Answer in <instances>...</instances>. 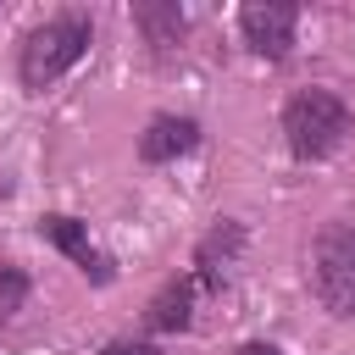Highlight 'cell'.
I'll return each instance as SVG.
<instances>
[{
	"label": "cell",
	"instance_id": "9",
	"mask_svg": "<svg viewBox=\"0 0 355 355\" xmlns=\"http://www.w3.org/2000/svg\"><path fill=\"white\" fill-rule=\"evenodd\" d=\"M194 300H200V277H194V272H183V277H172V283L150 300L144 322H150L155 333H183V327L194 322Z\"/></svg>",
	"mask_w": 355,
	"mask_h": 355
},
{
	"label": "cell",
	"instance_id": "8",
	"mask_svg": "<svg viewBox=\"0 0 355 355\" xmlns=\"http://www.w3.org/2000/svg\"><path fill=\"white\" fill-rule=\"evenodd\" d=\"M133 28L144 33V44L172 50V44L189 39V6H178V0H133Z\"/></svg>",
	"mask_w": 355,
	"mask_h": 355
},
{
	"label": "cell",
	"instance_id": "6",
	"mask_svg": "<svg viewBox=\"0 0 355 355\" xmlns=\"http://www.w3.org/2000/svg\"><path fill=\"white\" fill-rule=\"evenodd\" d=\"M194 144H200V122H194V116H172V111H161V116H150L144 133H139V161L166 166V161L189 155Z\"/></svg>",
	"mask_w": 355,
	"mask_h": 355
},
{
	"label": "cell",
	"instance_id": "12",
	"mask_svg": "<svg viewBox=\"0 0 355 355\" xmlns=\"http://www.w3.org/2000/svg\"><path fill=\"white\" fill-rule=\"evenodd\" d=\"M239 355H283V349H277V344H261V338H255V344H239Z\"/></svg>",
	"mask_w": 355,
	"mask_h": 355
},
{
	"label": "cell",
	"instance_id": "3",
	"mask_svg": "<svg viewBox=\"0 0 355 355\" xmlns=\"http://www.w3.org/2000/svg\"><path fill=\"white\" fill-rule=\"evenodd\" d=\"M311 294L327 316H355V222H322L311 239Z\"/></svg>",
	"mask_w": 355,
	"mask_h": 355
},
{
	"label": "cell",
	"instance_id": "10",
	"mask_svg": "<svg viewBox=\"0 0 355 355\" xmlns=\"http://www.w3.org/2000/svg\"><path fill=\"white\" fill-rule=\"evenodd\" d=\"M28 288H33V283H28V272L6 261V266H0V327H6L22 305H28Z\"/></svg>",
	"mask_w": 355,
	"mask_h": 355
},
{
	"label": "cell",
	"instance_id": "7",
	"mask_svg": "<svg viewBox=\"0 0 355 355\" xmlns=\"http://www.w3.org/2000/svg\"><path fill=\"white\" fill-rule=\"evenodd\" d=\"M239 250H244V222L222 216V222L194 244V277H200L205 288H222V272L239 261Z\"/></svg>",
	"mask_w": 355,
	"mask_h": 355
},
{
	"label": "cell",
	"instance_id": "2",
	"mask_svg": "<svg viewBox=\"0 0 355 355\" xmlns=\"http://www.w3.org/2000/svg\"><path fill=\"white\" fill-rule=\"evenodd\" d=\"M94 44V22L83 11H67V17H50L39 28L22 33V50H17V78L22 89H50L55 78H67Z\"/></svg>",
	"mask_w": 355,
	"mask_h": 355
},
{
	"label": "cell",
	"instance_id": "4",
	"mask_svg": "<svg viewBox=\"0 0 355 355\" xmlns=\"http://www.w3.org/2000/svg\"><path fill=\"white\" fill-rule=\"evenodd\" d=\"M33 233H39L44 244H55V250H61V255H67V261L94 283V288L116 283V261H111V250H100L78 216H67V211H44V216L33 222Z\"/></svg>",
	"mask_w": 355,
	"mask_h": 355
},
{
	"label": "cell",
	"instance_id": "5",
	"mask_svg": "<svg viewBox=\"0 0 355 355\" xmlns=\"http://www.w3.org/2000/svg\"><path fill=\"white\" fill-rule=\"evenodd\" d=\"M239 33H244V44L255 55L283 61L294 50V33H300V6H288V0H250L239 11Z\"/></svg>",
	"mask_w": 355,
	"mask_h": 355
},
{
	"label": "cell",
	"instance_id": "1",
	"mask_svg": "<svg viewBox=\"0 0 355 355\" xmlns=\"http://www.w3.org/2000/svg\"><path fill=\"white\" fill-rule=\"evenodd\" d=\"M355 133V111L333 89H300L283 105V144L294 161H327Z\"/></svg>",
	"mask_w": 355,
	"mask_h": 355
},
{
	"label": "cell",
	"instance_id": "11",
	"mask_svg": "<svg viewBox=\"0 0 355 355\" xmlns=\"http://www.w3.org/2000/svg\"><path fill=\"white\" fill-rule=\"evenodd\" d=\"M100 355H161V344H144V338H116V344H105Z\"/></svg>",
	"mask_w": 355,
	"mask_h": 355
}]
</instances>
